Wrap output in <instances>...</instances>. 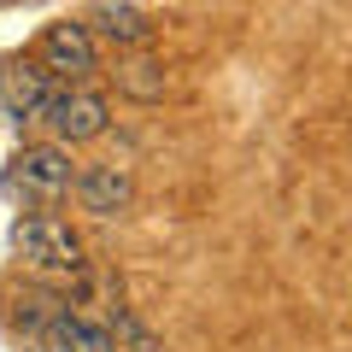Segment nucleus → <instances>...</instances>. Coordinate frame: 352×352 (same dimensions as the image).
Masks as SVG:
<instances>
[{
  "instance_id": "f257e3e1",
  "label": "nucleus",
  "mask_w": 352,
  "mask_h": 352,
  "mask_svg": "<svg viewBox=\"0 0 352 352\" xmlns=\"http://www.w3.org/2000/svg\"><path fill=\"white\" fill-rule=\"evenodd\" d=\"M41 124L53 129V141H59V147H76V141L106 135L112 112H106V100L94 94V88L65 82V88H53V100H47V112H41Z\"/></svg>"
},
{
  "instance_id": "f03ea898",
  "label": "nucleus",
  "mask_w": 352,
  "mask_h": 352,
  "mask_svg": "<svg viewBox=\"0 0 352 352\" xmlns=\"http://www.w3.org/2000/svg\"><path fill=\"white\" fill-rule=\"evenodd\" d=\"M12 247H18V258L36 264V270H82V241H76L71 223H59V217H18Z\"/></svg>"
},
{
  "instance_id": "7ed1b4c3",
  "label": "nucleus",
  "mask_w": 352,
  "mask_h": 352,
  "mask_svg": "<svg viewBox=\"0 0 352 352\" xmlns=\"http://www.w3.org/2000/svg\"><path fill=\"white\" fill-rule=\"evenodd\" d=\"M36 59L47 65L53 76H65V82H82V76H94V30L88 24H71V18H59V24L41 30L36 41Z\"/></svg>"
},
{
  "instance_id": "20e7f679",
  "label": "nucleus",
  "mask_w": 352,
  "mask_h": 352,
  "mask_svg": "<svg viewBox=\"0 0 352 352\" xmlns=\"http://www.w3.org/2000/svg\"><path fill=\"white\" fill-rule=\"evenodd\" d=\"M71 182H76V170H71V153L59 141L53 147H24L12 159V188H24L30 200H59Z\"/></svg>"
},
{
  "instance_id": "39448f33",
  "label": "nucleus",
  "mask_w": 352,
  "mask_h": 352,
  "mask_svg": "<svg viewBox=\"0 0 352 352\" xmlns=\"http://www.w3.org/2000/svg\"><path fill=\"white\" fill-rule=\"evenodd\" d=\"M47 100H53V71L41 59H6L0 65V106L12 118H41L47 112Z\"/></svg>"
},
{
  "instance_id": "423d86ee",
  "label": "nucleus",
  "mask_w": 352,
  "mask_h": 352,
  "mask_svg": "<svg viewBox=\"0 0 352 352\" xmlns=\"http://www.w3.org/2000/svg\"><path fill=\"white\" fill-rule=\"evenodd\" d=\"M76 200H82V212L94 217H124L129 200H135V176L124 170V164H88V170H76Z\"/></svg>"
},
{
  "instance_id": "0eeeda50",
  "label": "nucleus",
  "mask_w": 352,
  "mask_h": 352,
  "mask_svg": "<svg viewBox=\"0 0 352 352\" xmlns=\"http://www.w3.org/2000/svg\"><path fill=\"white\" fill-rule=\"evenodd\" d=\"M47 335L59 340L65 352H124L106 323H88V317H71V311H53L47 317Z\"/></svg>"
},
{
  "instance_id": "6e6552de",
  "label": "nucleus",
  "mask_w": 352,
  "mask_h": 352,
  "mask_svg": "<svg viewBox=\"0 0 352 352\" xmlns=\"http://www.w3.org/2000/svg\"><path fill=\"white\" fill-rule=\"evenodd\" d=\"M94 30H100L106 41H118V47H141V41H153V24L135 12V6H94Z\"/></svg>"
},
{
  "instance_id": "1a4fd4ad",
  "label": "nucleus",
  "mask_w": 352,
  "mask_h": 352,
  "mask_svg": "<svg viewBox=\"0 0 352 352\" xmlns=\"http://www.w3.org/2000/svg\"><path fill=\"white\" fill-rule=\"evenodd\" d=\"M118 82H124L135 100H159V94H164V65H153V59H129V65H118Z\"/></svg>"
},
{
  "instance_id": "9d476101",
  "label": "nucleus",
  "mask_w": 352,
  "mask_h": 352,
  "mask_svg": "<svg viewBox=\"0 0 352 352\" xmlns=\"http://www.w3.org/2000/svg\"><path fill=\"white\" fill-rule=\"evenodd\" d=\"M112 335H118V340H129V352H159V340H153V335H147V329H141V323H135L129 311H118Z\"/></svg>"
},
{
  "instance_id": "9b49d317",
  "label": "nucleus",
  "mask_w": 352,
  "mask_h": 352,
  "mask_svg": "<svg viewBox=\"0 0 352 352\" xmlns=\"http://www.w3.org/2000/svg\"><path fill=\"white\" fill-rule=\"evenodd\" d=\"M30 352H65V346H59V340H53V335H41L36 346H30Z\"/></svg>"
}]
</instances>
